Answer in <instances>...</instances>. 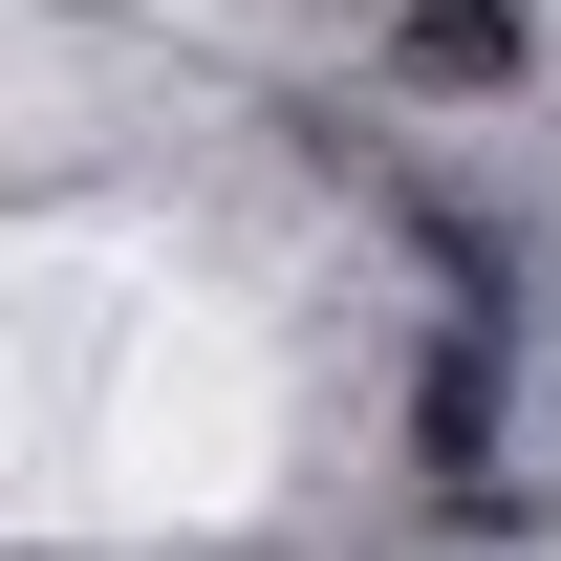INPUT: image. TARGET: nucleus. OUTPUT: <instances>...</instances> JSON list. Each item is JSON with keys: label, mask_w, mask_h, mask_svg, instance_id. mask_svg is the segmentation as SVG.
Returning a JSON list of instances; mask_svg holds the SVG:
<instances>
[{"label": "nucleus", "mask_w": 561, "mask_h": 561, "mask_svg": "<svg viewBox=\"0 0 561 561\" xmlns=\"http://www.w3.org/2000/svg\"><path fill=\"white\" fill-rule=\"evenodd\" d=\"M389 432H411V476L454 496L476 540H518V476H496V324H432V346H411V411H389Z\"/></svg>", "instance_id": "f257e3e1"}, {"label": "nucleus", "mask_w": 561, "mask_h": 561, "mask_svg": "<svg viewBox=\"0 0 561 561\" xmlns=\"http://www.w3.org/2000/svg\"><path fill=\"white\" fill-rule=\"evenodd\" d=\"M518 66H540V0H389V87L432 108H496Z\"/></svg>", "instance_id": "f03ea898"}]
</instances>
